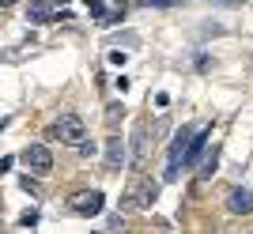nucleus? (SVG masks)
Returning a JSON list of instances; mask_svg holds the SVG:
<instances>
[{"instance_id": "obj_1", "label": "nucleus", "mask_w": 253, "mask_h": 234, "mask_svg": "<svg viewBox=\"0 0 253 234\" xmlns=\"http://www.w3.org/2000/svg\"><path fill=\"white\" fill-rule=\"evenodd\" d=\"M45 136H49V140H61V144H72V148H76V144L87 136V125H84V117H80V114H64L61 121H53V125L45 128Z\"/></svg>"}, {"instance_id": "obj_2", "label": "nucleus", "mask_w": 253, "mask_h": 234, "mask_svg": "<svg viewBox=\"0 0 253 234\" xmlns=\"http://www.w3.org/2000/svg\"><path fill=\"white\" fill-rule=\"evenodd\" d=\"M19 159L27 162V166H31V174H38V178H45V174L53 170V155H49V148H45V144H27Z\"/></svg>"}, {"instance_id": "obj_3", "label": "nucleus", "mask_w": 253, "mask_h": 234, "mask_svg": "<svg viewBox=\"0 0 253 234\" xmlns=\"http://www.w3.org/2000/svg\"><path fill=\"white\" fill-rule=\"evenodd\" d=\"M159 200V181H136L132 189L125 193V208H151Z\"/></svg>"}, {"instance_id": "obj_4", "label": "nucleus", "mask_w": 253, "mask_h": 234, "mask_svg": "<svg viewBox=\"0 0 253 234\" xmlns=\"http://www.w3.org/2000/svg\"><path fill=\"white\" fill-rule=\"evenodd\" d=\"M106 208V196L98 189H87V193H76L72 196V212L84 215V219H91V215H98Z\"/></svg>"}, {"instance_id": "obj_5", "label": "nucleus", "mask_w": 253, "mask_h": 234, "mask_svg": "<svg viewBox=\"0 0 253 234\" xmlns=\"http://www.w3.org/2000/svg\"><path fill=\"white\" fill-rule=\"evenodd\" d=\"M27 19L31 23H53V19H68V11H57V0H31L27 4Z\"/></svg>"}, {"instance_id": "obj_6", "label": "nucleus", "mask_w": 253, "mask_h": 234, "mask_svg": "<svg viewBox=\"0 0 253 234\" xmlns=\"http://www.w3.org/2000/svg\"><path fill=\"white\" fill-rule=\"evenodd\" d=\"M125 140L121 136H106V170H121L125 166Z\"/></svg>"}, {"instance_id": "obj_7", "label": "nucleus", "mask_w": 253, "mask_h": 234, "mask_svg": "<svg viewBox=\"0 0 253 234\" xmlns=\"http://www.w3.org/2000/svg\"><path fill=\"white\" fill-rule=\"evenodd\" d=\"M227 212L231 215H250L253 212V193L250 189H231L227 193Z\"/></svg>"}, {"instance_id": "obj_8", "label": "nucleus", "mask_w": 253, "mask_h": 234, "mask_svg": "<svg viewBox=\"0 0 253 234\" xmlns=\"http://www.w3.org/2000/svg\"><path fill=\"white\" fill-rule=\"evenodd\" d=\"M144 151H148V132L136 128V136H132V170L144 166Z\"/></svg>"}, {"instance_id": "obj_9", "label": "nucleus", "mask_w": 253, "mask_h": 234, "mask_svg": "<svg viewBox=\"0 0 253 234\" xmlns=\"http://www.w3.org/2000/svg\"><path fill=\"white\" fill-rule=\"evenodd\" d=\"M219 170V151L211 148V155H204V166H201V178H211V174Z\"/></svg>"}, {"instance_id": "obj_10", "label": "nucleus", "mask_w": 253, "mask_h": 234, "mask_svg": "<svg viewBox=\"0 0 253 234\" xmlns=\"http://www.w3.org/2000/svg\"><path fill=\"white\" fill-rule=\"evenodd\" d=\"M87 11L95 15L98 23H102V15H106V4H98V0H87Z\"/></svg>"}, {"instance_id": "obj_11", "label": "nucleus", "mask_w": 253, "mask_h": 234, "mask_svg": "<svg viewBox=\"0 0 253 234\" xmlns=\"http://www.w3.org/2000/svg\"><path fill=\"white\" fill-rule=\"evenodd\" d=\"M144 8H178V0H140Z\"/></svg>"}, {"instance_id": "obj_12", "label": "nucleus", "mask_w": 253, "mask_h": 234, "mask_svg": "<svg viewBox=\"0 0 253 234\" xmlns=\"http://www.w3.org/2000/svg\"><path fill=\"white\" fill-rule=\"evenodd\" d=\"M34 223H38V212H34V208L19 215V227H34Z\"/></svg>"}, {"instance_id": "obj_13", "label": "nucleus", "mask_w": 253, "mask_h": 234, "mask_svg": "<svg viewBox=\"0 0 253 234\" xmlns=\"http://www.w3.org/2000/svg\"><path fill=\"white\" fill-rule=\"evenodd\" d=\"M19 185H23L27 193H38V178H31V174H27V178H19Z\"/></svg>"}, {"instance_id": "obj_14", "label": "nucleus", "mask_w": 253, "mask_h": 234, "mask_svg": "<svg viewBox=\"0 0 253 234\" xmlns=\"http://www.w3.org/2000/svg\"><path fill=\"white\" fill-rule=\"evenodd\" d=\"M170 106V95H167V91H159V95H155V110H167Z\"/></svg>"}, {"instance_id": "obj_15", "label": "nucleus", "mask_w": 253, "mask_h": 234, "mask_svg": "<svg viewBox=\"0 0 253 234\" xmlns=\"http://www.w3.org/2000/svg\"><path fill=\"white\" fill-rule=\"evenodd\" d=\"M11 166H15V159H11V155H4V159H0V174H8Z\"/></svg>"}, {"instance_id": "obj_16", "label": "nucleus", "mask_w": 253, "mask_h": 234, "mask_svg": "<svg viewBox=\"0 0 253 234\" xmlns=\"http://www.w3.org/2000/svg\"><path fill=\"white\" fill-rule=\"evenodd\" d=\"M125 61H128V57L121 53V49H114V53H110V64H125Z\"/></svg>"}, {"instance_id": "obj_17", "label": "nucleus", "mask_w": 253, "mask_h": 234, "mask_svg": "<svg viewBox=\"0 0 253 234\" xmlns=\"http://www.w3.org/2000/svg\"><path fill=\"white\" fill-rule=\"evenodd\" d=\"M11 4H15V0H0V8H11Z\"/></svg>"}]
</instances>
